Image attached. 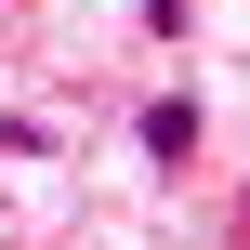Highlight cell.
Listing matches in <instances>:
<instances>
[{"label": "cell", "instance_id": "cell-1", "mask_svg": "<svg viewBox=\"0 0 250 250\" xmlns=\"http://www.w3.org/2000/svg\"><path fill=\"white\" fill-rule=\"evenodd\" d=\"M185 145H198V105L158 92V105H145V158H185Z\"/></svg>", "mask_w": 250, "mask_h": 250}]
</instances>
